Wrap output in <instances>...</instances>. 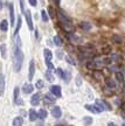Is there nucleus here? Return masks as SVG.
<instances>
[{"label": "nucleus", "instance_id": "f257e3e1", "mask_svg": "<svg viewBox=\"0 0 125 126\" xmlns=\"http://www.w3.org/2000/svg\"><path fill=\"white\" fill-rule=\"evenodd\" d=\"M23 62V53L21 50V40L17 36L15 39V46H14V54H13V65L14 70L17 72L20 71Z\"/></svg>", "mask_w": 125, "mask_h": 126}, {"label": "nucleus", "instance_id": "f03ea898", "mask_svg": "<svg viewBox=\"0 0 125 126\" xmlns=\"http://www.w3.org/2000/svg\"><path fill=\"white\" fill-rule=\"evenodd\" d=\"M60 26L62 27L63 31L67 32V33H72L74 29H75L71 21H62V22H60Z\"/></svg>", "mask_w": 125, "mask_h": 126}, {"label": "nucleus", "instance_id": "7ed1b4c3", "mask_svg": "<svg viewBox=\"0 0 125 126\" xmlns=\"http://www.w3.org/2000/svg\"><path fill=\"white\" fill-rule=\"evenodd\" d=\"M50 112H52V116L54 118H56V119L61 118V116H62V111H61L60 106H53L52 110H50Z\"/></svg>", "mask_w": 125, "mask_h": 126}, {"label": "nucleus", "instance_id": "20e7f679", "mask_svg": "<svg viewBox=\"0 0 125 126\" xmlns=\"http://www.w3.org/2000/svg\"><path fill=\"white\" fill-rule=\"evenodd\" d=\"M34 74H35V63L32 60L31 62H29V70H28V79H29V81L33 79Z\"/></svg>", "mask_w": 125, "mask_h": 126}, {"label": "nucleus", "instance_id": "39448f33", "mask_svg": "<svg viewBox=\"0 0 125 126\" xmlns=\"http://www.w3.org/2000/svg\"><path fill=\"white\" fill-rule=\"evenodd\" d=\"M25 16H26V21L27 25H28V28L33 31L34 29V26H33V20H32V14L29 11H25Z\"/></svg>", "mask_w": 125, "mask_h": 126}, {"label": "nucleus", "instance_id": "423d86ee", "mask_svg": "<svg viewBox=\"0 0 125 126\" xmlns=\"http://www.w3.org/2000/svg\"><path fill=\"white\" fill-rule=\"evenodd\" d=\"M105 86L107 88H110L112 90H116L117 89V83L115 79H112V78H105Z\"/></svg>", "mask_w": 125, "mask_h": 126}, {"label": "nucleus", "instance_id": "0eeeda50", "mask_svg": "<svg viewBox=\"0 0 125 126\" xmlns=\"http://www.w3.org/2000/svg\"><path fill=\"white\" fill-rule=\"evenodd\" d=\"M33 90H34V86L32 85L31 83H26V84H23L22 86V92L26 94H31L32 92H33Z\"/></svg>", "mask_w": 125, "mask_h": 126}, {"label": "nucleus", "instance_id": "6e6552de", "mask_svg": "<svg viewBox=\"0 0 125 126\" xmlns=\"http://www.w3.org/2000/svg\"><path fill=\"white\" fill-rule=\"evenodd\" d=\"M84 108L87 109L88 111H90V112H92V113H101L102 112V110H101L97 105H88V104H87Z\"/></svg>", "mask_w": 125, "mask_h": 126}, {"label": "nucleus", "instance_id": "1a4fd4ad", "mask_svg": "<svg viewBox=\"0 0 125 126\" xmlns=\"http://www.w3.org/2000/svg\"><path fill=\"white\" fill-rule=\"evenodd\" d=\"M50 92L55 97H61V88L58 85H52L50 86Z\"/></svg>", "mask_w": 125, "mask_h": 126}, {"label": "nucleus", "instance_id": "9d476101", "mask_svg": "<svg viewBox=\"0 0 125 126\" xmlns=\"http://www.w3.org/2000/svg\"><path fill=\"white\" fill-rule=\"evenodd\" d=\"M39 103H40V94H34L31 98V104L33 106H36V105H39Z\"/></svg>", "mask_w": 125, "mask_h": 126}, {"label": "nucleus", "instance_id": "9b49d317", "mask_svg": "<svg viewBox=\"0 0 125 126\" xmlns=\"http://www.w3.org/2000/svg\"><path fill=\"white\" fill-rule=\"evenodd\" d=\"M43 55H45L46 63H47V62H52V59H53V53H52L49 49H45V50H43Z\"/></svg>", "mask_w": 125, "mask_h": 126}, {"label": "nucleus", "instance_id": "f8f14e48", "mask_svg": "<svg viewBox=\"0 0 125 126\" xmlns=\"http://www.w3.org/2000/svg\"><path fill=\"white\" fill-rule=\"evenodd\" d=\"M28 118H29L31 122H35L36 119L39 118V114H37V112H36L35 110H31V111L28 112Z\"/></svg>", "mask_w": 125, "mask_h": 126}, {"label": "nucleus", "instance_id": "ddd939ff", "mask_svg": "<svg viewBox=\"0 0 125 126\" xmlns=\"http://www.w3.org/2000/svg\"><path fill=\"white\" fill-rule=\"evenodd\" d=\"M9 16H11V25L13 26L15 22V18H14V6L13 4H9Z\"/></svg>", "mask_w": 125, "mask_h": 126}, {"label": "nucleus", "instance_id": "4468645a", "mask_svg": "<svg viewBox=\"0 0 125 126\" xmlns=\"http://www.w3.org/2000/svg\"><path fill=\"white\" fill-rule=\"evenodd\" d=\"M13 126H22L23 125V118L22 117H15L13 119Z\"/></svg>", "mask_w": 125, "mask_h": 126}, {"label": "nucleus", "instance_id": "2eb2a0df", "mask_svg": "<svg viewBox=\"0 0 125 126\" xmlns=\"http://www.w3.org/2000/svg\"><path fill=\"white\" fill-rule=\"evenodd\" d=\"M5 91V77L2 74H0V94H2Z\"/></svg>", "mask_w": 125, "mask_h": 126}, {"label": "nucleus", "instance_id": "dca6fc26", "mask_svg": "<svg viewBox=\"0 0 125 126\" xmlns=\"http://www.w3.org/2000/svg\"><path fill=\"white\" fill-rule=\"evenodd\" d=\"M37 114H39V118H40L41 120H43V119H46V118H47V116H48V112L46 111L45 109H41L40 111L37 112Z\"/></svg>", "mask_w": 125, "mask_h": 126}, {"label": "nucleus", "instance_id": "f3484780", "mask_svg": "<svg viewBox=\"0 0 125 126\" xmlns=\"http://www.w3.org/2000/svg\"><path fill=\"white\" fill-rule=\"evenodd\" d=\"M0 29L2 32H7V29H8V22H7V20H2L0 22Z\"/></svg>", "mask_w": 125, "mask_h": 126}, {"label": "nucleus", "instance_id": "a211bd4d", "mask_svg": "<svg viewBox=\"0 0 125 126\" xmlns=\"http://www.w3.org/2000/svg\"><path fill=\"white\" fill-rule=\"evenodd\" d=\"M80 27L82 29H84V31H90L91 29V25L89 22H87V21H83V22L80 23Z\"/></svg>", "mask_w": 125, "mask_h": 126}, {"label": "nucleus", "instance_id": "6ab92c4d", "mask_svg": "<svg viewBox=\"0 0 125 126\" xmlns=\"http://www.w3.org/2000/svg\"><path fill=\"white\" fill-rule=\"evenodd\" d=\"M0 51H1V56H2V59H6V57H7L6 45H1V46H0Z\"/></svg>", "mask_w": 125, "mask_h": 126}, {"label": "nucleus", "instance_id": "aec40b11", "mask_svg": "<svg viewBox=\"0 0 125 126\" xmlns=\"http://www.w3.org/2000/svg\"><path fill=\"white\" fill-rule=\"evenodd\" d=\"M115 77H116L117 82H124V75H123L122 72L117 71L116 74H115Z\"/></svg>", "mask_w": 125, "mask_h": 126}, {"label": "nucleus", "instance_id": "412c9836", "mask_svg": "<svg viewBox=\"0 0 125 126\" xmlns=\"http://www.w3.org/2000/svg\"><path fill=\"white\" fill-rule=\"evenodd\" d=\"M56 74H57L58 76H60V78H63V79H66V72L63 71L61 68H57V69H56Z\"/></svg>", "mask_w": 125, "mask_h": 126}, {"label": "nucleus", "instance_id": "4be33fe9", "mask_svg": "<svg viewBox=\"0 0 125 126\" xmlns=\"http://www.w3.org/2000/svg\"><path fill=\"white\" fill-rule=\"evenodd\" d=\"M94 77L96 78V79H102V78H104V76H103V72L99 71V70H97V71L94 72Z\"/></svg>", "mask_w": 125, "mask_h": 126}, {"label": "nucleus", "instance_id": "5701e85b", "mask_svg": "<svg viewBox=\"0 0 125 126\" xmlns=\"http://www.w3.org/2000/svg\"><path fill=\"white\" fill-rule=\"evenodd\" d=\"M45 76H46V78H47V81H49V82H53L54 81V76H53V74L50 72V70H48V71L46 72Z\"/></svg>", "mask_w": 125, "mask_h": 126}, {"label": "nucleus", "instance_id": "b1692460", "mask_svg": "<svg viewBox=\"0 0 125 126\" xmlns=\"http://www.w3.org/2000/svg\"><path fill=\"white\" fill-rule=\"evenodd\" d=\"M47 9H48V14H49L50 19H55V11H54L53 7H52V6H49Z\"/></svg>", "mask_w": 125, "mask_h": 126}, {"label": "nucleus", "instance_id": "393cba45", "mask_svg": "<svg viewBox=\"0 0 125 126\" xmlns=\"http://www.w3.org/2000/svg\"><path fill=\"white\" fill-rule=\"evenodd\" d=\"M19 92H20V89H19V88H15V89H14V97H13L14 103L19 99Z\"/></svg>", "mask_w": 125, "mask_h": 126}, {"label": "nucleus", "instance_id": "a878e982", "mask_svg": "<svg viewBox=\"0 0 125 126\" xmlns=\"http://www.w3.org/2000/svg\"><path fill=\"white\" fill-rule=\"evenodd\" d=\"M41 16H42V20H43V22H47L49 18H48V15L46 13V11H41Z\"/></svg>", "mask_w": 125, "mask_h": 126}, {"label": "nucleus", "instance_id": "bb28decb", "mask_svg": "<svg viewBox=\"0 0 125 126\" xmlns=\"http://www.w3.org/2000/svg\"><path fill=\"white\" fill-rule=\"evenodd\" d=\"M20 28H21V18L18 19V23H17V28H15V35L19 33V31H20Z\"/></svg>", "mask_w": 125, "mask_h": 126}, {"label": "nucleus", "instance_id": "cd10ccee", "mask_svg": "<svg viewBox=\"0 0 125 126\" xmlns=\"http://www.w3.org/2000/svg\"><path fill=\"white\" fill-rule=\"evenodd\" d=\"M54 42H55V45L58 46V47L62 46V40H61L58 36H55V37H54Z\"/></svg>", "mask_w": 125, "mask_h": 126}, {"label": "nucleus", "instance_id": "c85d7f7f", "mask_svg": "<svg viewBox=\"0 0 125 126\" xmlns=\"http://www.w3.org/2000/svg\"><path fill=\"white\" fill-rule=\"evenodd\" d=\"M43 85H45V83H43V81H41V79H39V81L36 82V89H42L43 88Z\"/></svg>", "mask_w": 125, "mask_h": 126}, {"label": "nucleus", "instance_id": "c756f323", "mask_svg": "<svg viewBox=\"0 0 125 126\" xmlns=\"http://www.w3.org/2000/svg\"><path fill=\"white\" fill-rule=\"evenodd\" d=\"M104 92L107 94H109V96H111L112 94H113V90L112 89H110V88H107V86H105V89H104Z\"/></svg>", "mask_w": 125, "mask_h": 126}, {"label": "nucleus", "instance_id": "7c9ffc66", "mask_svg": "<svg viewBox=\"0 0 125 126\" xmlns=\"http://www.w3.org/2000/svg\"><path fill=\"white\" fill-rule=\"evenodd\" d=\"M103 102H104V105H105V110L110 111V110H111V106H110V104L107 103V102H105V100H103Z\"/></svg>", "mask_w": 125, "mask_h": 126}, {"label": "nucleus", "instance_id": "2f4dec72", "mask_svg": "<svg viewBox=\"0 0 125 126\" xmlns=\"http://www.w3.org/2000/svg\"><path fill=\"white\" fill-rule=\"evenodd\" d=\"M20 7H21V12H25V1L20 0Z\"/></svg>", "mask_w": 125, "mask_h": 126}, {"label": "nucleus", "instance_id": "473e14b6", "mask_svg": "<svg viewBox=\"0 0 125 126\" xmlns=\"http://www.w3.org/2000/svg\"><path fill=\"white\" fill-rule=\"evenodd\" d=\"M110 47H104V48H103V53H104V54H109V53H110Z\"/></svg>", "mask_w": 125, "mask_h": 126}, {"label": "nucleus", "instance_id": "72a5a7b5", "mask_svg": "<svg viewBox=\"0 0 125 126\" xmlns=\"http://www.w3.org/2000/svg\"><path fill=\"white\" fill-rule=\"evenodd\" d=\"M46 64H47V67H48V69H49V70H53V69H54V65H53V63H52V62H47Z\"/></svg>", "mask_w": 125, "mask_h": 126}, {"label": "nucleus", "instance_id": "f704fd0d", "mask_svg": "<svg viewBox=\"0 0 125 126\" xmlns=\"http://www.w3.org/2000/svg\"><path fill=\"white\" fill-rule=\"evenodd\" d=\"M67 62H68V63H70V64H72V65L75 64V62L72 61V59H71V57H69V56L67 57Z\"/></svg>", "mask_w": 125, "mask_h": 126}, {"label": "nucleus", "instance_id": "c9c22d12", "mask_svg": "<svg viewBox=\"0 0 125 126\" xmlns=\"http://www.w3.org/2000/svg\"><path fill=\"white\" fill-rule=\"evenodd\" d=\"M84 122L88 123V124H91V123H92V119H91V118H87V117H85L84 118Z\"/></svg>", "mask_w": 125, "mask_h": 126}, {"label": "nucleus", "instance_id": "e433bc0d", "mask_svg": "<svg viewBox=\"0 0 125 126\" xmlns=\"http://www.w3.org/2000/svg\"><path fill=\"white\" fill-rule=\"evenodd\" d=\"M28 1H29V4H31L32 6H36V4H37L36 0H28Z\"/></svg>", "mask_w": 125, "mask_h": 126}, {"label": "nucleus", "instance_id": "4c0bfd02", "mask_svg": "<svg viewBox=\"0 0 125 126\" xmlns=\"http://www.w3.org/2000/svg\"><path fill=\"white\" fill-rule=\"evenodd\" d=\"M121 109H122L123 112H125V102H123V103L121 104Z\"/></svg>", "mask_w": 125, "mask_h": 126}, {"label": "nucleus", "instance_id": "58836bf2", "mask_svg": "<svg viewBox=\"0 0 125 126\" xmlns=\"http://www.w3.org/2000/svg\"><path fill=\"white\" fill-rule=\"evenodd\" d=\"M113 40H115V42H121V40L118 39V36H113Z\"/></svg>", "mask_w": 125, "mask_h": 126}, {"label": "nucleus", "instance_id": "ea45409f", "mask_svg": "<svg viewBox=\"0 0 125 126\" xmlns=\"http://www.w3.org/2000/svg\"><path fill=\"white\" fill-rule=\"evenodd\" d=\"M107 126H117V125H116V124H115V123L110 122V123H109V124H107Z\"/></svg>", "mask_w": 125, "mask_h": 126}, {"label": "nucleus", "instance_id": "a19ab883", "mask_svg": "<svg viewBox=\"0 0 125 126\" xmlns=\"http://www.w3.org/2000/svg\"><path fill=\"white\" fill-rule=\"evenodd\" d=\"M36 126H45V125H43V123L42 122H40L39 124H36Z\"/></svg>", "mask_w": 125, "mask_h": 126}, {"label": "nucleus", "instance_id": "79ce46f5", "mask_svg": "<svg viewBox=\"0 0 125 126\" xmlns=\"http://www.w3.org/2000/svg\"><path fill=\"white\" fill-rule=\"evenodd\" d=\"M2 8V2H1V0H0V9Z\"/></svg>", "mask_w": 125, "mask_h": 126}, {"label": "nucleus", "instance_id": "37998d69", "mask_svg": "<svg viewBox=\"0 0 125 126\" xmlns=\"http://www.w3.org/2000/svg\"><path fill=\"white\" fill-rule=\"evenodd\" d=\"M54 1H55L56 4H60V0H54Z\"/></svg>", "mask_w": 125, "mask_h": 126}, {"label": "nucleus", "instance_id": "c03bdc74", "mask_svg": "<svg viewBox=\"0 0 125 126\" xmlns=\"http://www.w3.org/2000/svg\"><path fill=\"white\" fill-rule=\"evenodd\" d=\"M55 126H64V125H55Z\"/></svg>", "mask_w": 125, "mask_h": 126}, {"label": "nucleus", "instance_id": "a18cd8bd", "mask_svg": "<svg viewBox=\"0 0 125 126\" xmlns=\"http://www.w3.org/2000/svg\"><path fill=\"white\" fill-rule=\"evenodd\" d=\"M122 126H125V124H123V125H122Z\"/></svg>", "mask_w": 125, "mask_h": 126}, {"label": "nucleus", "instance_id": "49530a36", "mask_svg": "<svg viewBox=\"0 0 125 126\" xmlns=\"http://www.w3.org/2000/svg\"><path fill=\"white\" fill-rule=\"evenodd\" d=\"M124 89H125V83H124Z\"/></svg>", "mask_w": 125, "mask_h": 126}]
</instances>
